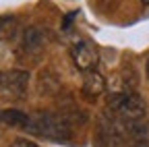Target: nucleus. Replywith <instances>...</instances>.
Instances as JSON below:
<instances>
[{
	"label": "nucleus",
	"instance_id": "nucleus-1",
	"mask_svg": "<svg viewBox=\"0 0 149 147\" xmlns=\"http://www.w3.org/2000/svg\"><path fill=\"white\" fill-rule=\"evenodd\" d=\"M108 106L124 120H137L145 114V102L133 91H116L108 95Z\"/></svg>",
	"mask_w": 149,
	"mask_h": 147
},
{
	"label": "nucleus",
	"instance_id": "nucleus-2",
	"mask_svg": "<svg viewBox=\"0 0 149 147\" xmlns=\"http://www.w3.org/2000/svg\"><path fill=\"white\" fill-rule=\"evenodd\" d=\"M70 56H72V62L77 64V68L83 70L85 75L95 70L97 60H100V54H97L95 46L89 40H77L74 42L70 46Z\"/></svg>",
	"mask_w": 149,
	"mask_h": 147
},
{
	"label": "nucleus",
	"instance_id": "nucleus-3",
	"mask_svg": "<svg viewBox=\"0 0 149 147\" xmlns=\"http://www.w3.org/2000/svg\"><path fill=\"white\" fill-rule=\"evenodd\" d=\"M27 83H29V72L25 70H10L8 75H4V81L0 87H4L6 91H13V93H23L27 89Z\"/></svg>",
	"mask_w": 149,
	"mask_h": 147
},
{
	"label": "nucleus",
	"instance_id": "nucleus-4",
	"mask_svg": "<svg viewBox=\"0 0 149 147\" xmlns=\"http://www.w3.org/2000/svg\"><path fill=\"white\" fill-rule=\"evenodd\" d=\"M6 124L17 126V128H23V131H29V124H31V116H27L25 112H19V110H4L0 114Z\"/></svg>",
	"mask_w": 149,
	"mask_h": 147
},
{
	"label": "nucleus",
	"instance_id": "nucleus-5",
	"mask_svg": "<svg viewBox=\"0 0 149 147\" xmlns=\"http://www.w3.org/2000/svg\"><path fill=\"white\" fill-rule=\"evenodd\" d=\"M83 91L87 95H100L102 91H104V79H102V75H97L95 70L93 72H87L85 75V81H83Z\"/></svg>",
	"mask_w": 149,
	"mask_h": 147
},
{
	"label": "nucleus",
	"instance_id": "nucleus-6",
	"mask_svg": "<svg viewBox=\"0 0 149 147\" xmlns=\"http://www.w3.org/2000/svg\"><path fill=\"white\" fill-rule=\"evenodd\" d=\"M10 31H13V19H10V17H2V15H0V40L8 38Z\"/></svg>",
	"mask_w": 149,
	"mask_h": 147
},
{
	"label": "nucleus",
	"instance_id": "nucleus-7",
	"mask_svg": "<svg viewBox=\"0 0 149 147\" xmlns=\"http://www.w3.org/2000/svg\"><path fill=\"white\" fill-rule=\"evenodd\" d=\"M10 147H37L35 143L27 141V139H17L15 143H10Z\"/></svg>",
	"mask_w": 149,
	"mask_h": 147
},
{
	"label": "nucleus",
	"instance_id": "nucleus-8",
	"mask_svg": "<svg viewBox=\"0 0 149 147\" xmlns=\"http://www.w3.org/2000/svg\"><path fill=\"white\" fill-rule=\"evenodd\" d=\"M135 147H149V145H145V143H135Z\"/></svg>",
	"mask_w": 149,
	"mask_h": 147
},
{
	"label": "nucleus",
	"instance_id": "nucleus-9",
	"mask_svg": "<svg viewBox=\"0 0 149 147\" xmlns=\"http://www.w3.org/2000/svg\"><path fill=\"white\" fill-rule=\"evenodd\" d=\"M2 81H4V72H0V85H2Z\"/></svg>",
	"mask_w": 149,
	"mask_h": 147
},
{
	"label": "nucleus",
	"instance_id": "nucleus-10",
	"mask_svg": "<svg viewBox=\"0 0 149 147\" xmlns=\"http://www.w3.org/2000/svg\"><path fill=\"white\" fill-rule=\"evenodd\" d=\"M141 2H143V4H147V6H149V0H141Z\"/></svg>",
	"mask_w": 149,
	"mask_h": 147
},
{
	"label": "nucleus",
	"instance_id": "nucleus-11",
	"mask_svg": "<svg viewBox=\"0 0 149 147\" xmlns=\"http://www.w3.org/2000/svg\"><path fill=\"white\" fill-rule=\"evenodd\" d=\"M147 75H149V60H147Z\"/></svg>",
	"mask_w": 149,
	"mask_h": 147
}]
</instances>
